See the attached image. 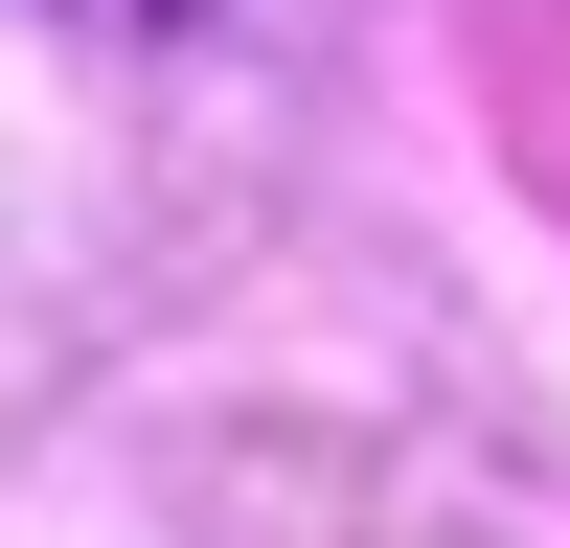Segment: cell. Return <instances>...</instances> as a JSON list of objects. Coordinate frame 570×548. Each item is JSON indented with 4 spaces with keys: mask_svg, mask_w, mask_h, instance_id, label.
<instances>
[{
    "mask_svg": "<svg viewBox=\"0 0 570 548\" xmlns=\"http://www.w3.org/2000/svg\"><path fill=\"white\" fill-rule=\"evenodd\" d=\"M91 46H297L320 0H69Z\"/></svg>",
    "mask_w": 570,
    "mask_h": 548,
    "instance_id": "obj_1",
    "label": "cell"
}]
</instances>
